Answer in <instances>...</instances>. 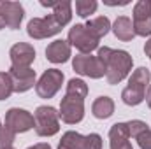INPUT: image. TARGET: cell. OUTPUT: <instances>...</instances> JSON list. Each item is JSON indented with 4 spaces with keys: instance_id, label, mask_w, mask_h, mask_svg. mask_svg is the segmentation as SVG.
Wrapping results in <instances>:
<instances>
[{
    "instance_id": "cell-27",
    "label": "cell",
    "mask_w": 151,
    "mask_h": 149,
    "mask_svg": "<svg viewBox=\"0 0 151 149\" xmlns=\"http://www.w3.org/2000/svg\"><path fill=\"white\" fill-rule=\"evenodd\" d=\"M135 140L141 149H151V130H146L144 133H141Z\"/></svg>"
},
{
    "instance_id": "cell-29",
    "label": "cell",
    "mask_w": 151,
    "mask_h": 149,
    "mask_svg": "<svg viewBox=\"0 0 151 149\" xmlns=\"http://www.w3.org/2000/svg\"><path fill=\"white\" fill-rule=\"evenodd\" d=\"M27 149H51V146L47 142H39V144H34V146H30Z\"/></svg>"
},
{
    "instance_id": "cell-13",
    "label": "cell",
    "mask_w": 151,
    "mask_h": 149,
    "mask_svg": "<svg viewBox=\"0 0 151 149\" xmlns=\"http://www.w3.org/2000/svg\"><path fill=\"white\" fill-rule=\"evenodd\" d=\"M0 11L5 18L7 28L18 30L23 18H25V9L19 2H9V0H0Z\"/></svg>"
},
{
    "instance_id": "cell-20",
    "label": "cell",
    "mask_w": 151,
    "mask_h": 149,
    "mask_svg": "<svg viewBox=\"0 0 151 149\" xmlns=\"http://www.w3.org/2000/svg\"><path fill=\"white\" fill-rule=\"evenodd\" d=\"M67 97L70 98H77V100H84L88 97V84L83 81V79H70L69 84H67V91H65Z\"/></svg>"
},
{
    "instance_id": "cell-35",
    "label": "cell",
    "mask_w": 151,
    "mask_h": 149,
    "mask_svg": "<svg viewBox=\"0 0 151 149\" xmlns=\"http://www.w3.org/2000/svg\"><path fill=\"white\" fill-rule=\"evenodd\" d=\"M150 58H151V56H150Z\"/></svg>"
},
{
    "instance_id": "cell-26",
    "label": "cell",
    "mask_w": 151,
    "mask_h": 149,
    "mask_svg": "<svg viewBox=\"0 0 151 149\" xmlns=\"http://www.w3.org/2000/svg\"><path fill=\"white\" fill-rule=\"evenodd\" d=\"M16 139V133L11 132L5 125L2 126L0 130V149H7V148H12V142Z\"/></svg>"
},
{
    "instance_id": "cell-23",
    "label": "cell",
    "mask_w": 151,
    "mask_h": 149,
    "mask_svg": "<svg viewBox=\"0 0 151 149\" xmlns=\"http://www.w3.org/2000/svg\"><path fill=\"white\" fill-rule=\"evenodd\" d=\"M97 7L99 4L95 0H76V12L79 18H90V14H93Z\"/></svg>"
},
{
    "instance_id": "cell-25",
    "label": "cell",
    "mask_w": 151,
    "mask_h": 149,
    "mask_svg": "<svg viewBox=\"0 0 151 149\" xmlns=\"http://www.w3.org/2000/svg\"><path fill=\"white\" fill-rule=\"evenodd\" d=\"M128 126V132H130V139H137L141 133H144L146 130H150L148 123L146 121H141V119H132L127 123Z\"/></svg>"
},
{
    "instance_id": "cell-22",
    "label": "cell",
    "mask_w": 151,
    "mask_h": 149,
    "mask_svg": "<svg viewBox=\"0 0 151 149\" xmlns=\"http://www.w3.org/2000/svg\"><path fill=\"white\" fill-rule=\"evenodd\" d=\"M130 140V132L127 123H114L109 130V142H123Z\"/></svg>"
},
{
    "instance_id": "cell-8",
    "label": "cell",
    "mask_w": 151,
    "mask_h": 149,
    "mask_svg": "<svg viewBox=\"0 0 151 149\" xmlns=\"http://www.w3.org/2000/svg\"><path fill=\"white\" fill-rule=\"evenodd\" d=\"M132 25H134L135 35L139 37L151 35V0H139L134 5Z\"/></svg>"
},
{
    "instance_id": "cell-4",
    "label": "cell",
    "mask_w": 151,
    "mask_h": 149,
    "mask_svg": "<svg viewBox=\"0 0 151 149\" xmlns=\"http://www.w3.org/2000/svg\"><path fill=\"white\" fill-rule=\"evenodd\" d=\"M63 79H65V75L58 69H47V70H44L42 75L39 77V81L35 82L37 95L40 98H53L60 91V88L63 84Z\"/></svg>"
},
{
    "instance_id": "cell-31",
    "label": "cell",
    "mask_w": 151,
    "mask_h": 149,
    "mask_svg": "<svg viewBox=\"0 0 151 149\" xmlns=\"http://www.w3.org/2000/svg\"><path fill=\"white\" fill-rule=\"evenodd\" d=\"M144 100H146V104H148V107L151 109V84L148 86V90H146V95H144Z\"/></svg>"
},
{
    "instance_id": "cell-2",
    "label": "cell",
    "mask_w": 151,
    "mask_h": 149,
    "mask_svg": "<svg viewBox=\"0 0 151 149\" xmlns=\"http://www.w3.org/2000/svg\"><path fill=\"white\" fill-rule=\"evenodd\" d=\"M34 121L39 137H53L60 132V114L51 105H39L34 112Z\"/></svg>"
},
{
    "instance_id": "cell-18",
    "label": "cell",
    "mask_w": 151,
    "mask_h": 149,
    "mask_svg": "<svg viewBox=\"0 0 151 149\" xmlns=\"http://www.w3.org/2000/svg\"><path fill=\"white\" fill-rule=\"evenodd\" d=\"M150 84H151V72L146 67L135 69L132 72V75L128 77V86L130 88H135V90H139L142 93H146V90H148Z\"/></svg>"
},
{
    "instance_id": "cell-33",
    "label": "cell",
    "mask_w": 151,
    "mask_h": 149,
    "mask_svg": "<svg viewBox=\"0 0 151 149\" xmlns=\"http://www.w3.org/2000/svg\"><path fill=\"white\" fill-rule=\"evenodd\" d=\"M5 27H7V23H5V18H4V14H2V11H0V30L5 28Z\"/></svg>"
},
{
    "instance_id": "cell-16",
    "label": "cell",
    "mask_w": 151,
    "mask_h": 149,
    "mask_svg": "<svg viewBox=\"0 0 151 149\" xmlns=\"http://www.w3.org/2000/svg\"><path fill=\"white\" fill-rule=\"evenodd\" d=\"M91 114L97 119H109L114 114V100L111 97H99L91 104Z\"/></svg>"
},
{
    "instance_id": "cell-1",
    "label": "cell",
    "mask_w": 151,
    "mask_h": 149,
    "mask_svg": "<svg viewBox=\"0 0 151 149\" xmlns=\"http://www.w3.org/2000/svg\"><path fill=\"white\" fill-rule=\"evenodd\" d=\"M97 56L106 65V79L109 84H119L123 79H127L134 65L130 53L125 49H111L104 46V47H99Z\"/></svg>"
},
{
    "instance_id": "cell-6",
    "label": "cell",
    "mask_w": 151,
    "mask_h": 149,
    "mask_svg": "<svg viewBox=\"0 0 151 149\" xmlns=\"http://www.w3.org/2000/svg\"><path fill=\"white\" fill-rule=\"evenodd\" d=\"M60 32H62V27L56 23V19L53 18V14H47L46 18H34L27 25L28 37L35 39V40L53 37V35H56Z\"/></svg>"
},
{
    "instance_id": "cell-5",
    "label": "cell",
    "mask_w": 151,
    "mask_h": 149,
    "mask_svg": "<svg viewBox=\"0 0 151 149\" xmlns=\"http://www.w3.org/2000/svg\"><path fill=\"white\" fill-rule=\"evenodd\" d=\"M58 146L65 149H102V137L99 133L81 135L74 130H69L62 135Z\"/></svg>"
},
{
    "instance_id": "cell-28",
    "label": "cell",
    "mask_w": 151,
    "mask_h": 149,
    "mask_svg": "<svg viewBox=\"0 0 151 149\" xmlns=\"http://www.w3.org/2000/svg\"><path fill=\"white\" fill-rule=\"evenodd\" d=\"M111 149H134L130 140H123V142H109Z\"/></svg>"
},
{
    "instance_id": "cell-32",
    "label": "cell",
    "mask_w": 151,
    "mask_h": 149,
    "mask_svg": "<svg viewBox=\"0 0 151 149\" xmlns=\"http://www.w3.org/2000/svg\"><path fill=\"white\" fill-rule=\"evenodd\" d=\"M144 53H146V56H151V37L148 39V42L144 44Z\"/></svg>"
},
{
    "instance_id": "cell-7",
    "label": "cell",
    "mask_w": 151,
    "mask_h": 149,
    "mask_svg": "<svg viewBox=\"0 0 151 149\" xmlns=\"http://www.w3.org/2000/svg\"><path fill=\"white\" fill-rule=\"evenodd\" d=\"M67 42L70 44V47L74 46L76 49L81 53V54H90L91 51H95L99 47V39H95L88 30L84 25L77 23L74 25L70 30H69V39Z\"/></svg>"
},
{
    "instance_id": "cell-17",
    "label": "cell",
    "mask_w": 151,
    "mask_h": 149,
    "mask_svg": "<svg viewBox=\"0 0 151 149\" xmlns=\"http://www.w3.org/2000/svg\"><path fill=\"white\" fill-rule=\"evenodd\" d=\"M84 27H86V30H88L93 37L100 40L102 37H106V35L109 34V30H111V21H109L107 16H99V18L88 19Z\"/></svg>"
},
{
    "instance_id": "cell-21",
    "label": "cell",
    "mask_w": 151,
    "mask_h": 149,
    "mask_svg": "<svg viewBox=\"0 0 151 149\" xmlns=\"http://www.w3.org/2000/svg\"><path fill=\"white\" fill-rule=\"evenodd\" d=\"M144 95H146V93H142V91H139V90H135V88L127 86V88L121 91V100H123V104H127V105H130V107H135V105H139V104L144 100Z\"/></svg>"
},
{
    "instance_id": "cell-24",
    "label": "cell",
    "mask_w": 151,
    "mask_h": 149,
    "mask_svg": "<svg viewBox=\"0 0 151 149\" xmlns=\"http://www.w3.org/2000/svg\"><path fill=\"white\" fill-rule=\"evenodd\" d=\"M12 93H14V88H12V79L9 72H0V100L9 98Z\"/></svg>"
},
{
    "instance_id": "cell-14",
    "label": "cell",
    "mask_w": 151,
    "mask_h": 149,
    "mask_svg": "<svg viewBox=\"0 0 151 149\" xmlns=\"http://www.w3.org/2000/svg\"><path fill=\"white\" fill-rule=\"evenodd\" d=\"M72 56V49H70V44L63 39H56L53 40L47 47H46V58L51 62V63H65L69 62Z\"/></svg>"
},
{
    "instance_id": "cell-12",
    "label": "cell",
    "mask_w": 151,
    "mask_h": 149,
    "mask_svg": "<svg viewBox=\"0 0 151 149\" xmlns=\"http://www.w3.org/2000/svg\"><path fill=\"white\" fill-rule=\"evenodd\" d=\"M9 75L12 79V88H14L16 93H25V91L32 90L35 86V82H37L35 81L37 75H35V70L32 67H28V69L11 67L9 69Z\"/></svg>"
},
{
    "instance_id": "cell-10",
    "label": "cell",
    "mask_w": 151,
    "mask_h": 149,
    "mask_svg": "<svg viewBox=\"0 0 151 149\" xmlns=\"http://www.w3.org/2000/svg\"><path fill=\"white\" fill-rule=\"evenodd\" d=\"M60 119L67 125H77L84 117V100H77L70 97H63L60 102Z\"/></svg>"
},
{
    "instance_id": "cell-9",
    "label": "cell",
    "mask_w": 151,
    "mask_h": 149,
    "mask_svg": "<svg viewBox=\"0 0 151 149\" xmlns=\"http://www.w3.org/2000/svg\"><path fill=\"white\" fill-rule=\"evenodd\" d=\"M4 125L18 135V133H25V132L32 130L35 126V121H34V114H30L28 111L19 109V107H12L5 112Z\"/></svg>"
},
{
    "instance_id": "cell-34",
    "label": "cell",
    "mask_w": 151,
    "mask_h": 149,
    "mask_svg": "<svg viewBox=\"0 0 151 149\" xmlns=\"http://www.w3.org/2000/svg\"><path fill=\"white\" fill-rule=\"evenodd\" d=\"M7 149H14V148H7Z\"/></svg>"
},
{
    "instance_id": "cell-3",
    "label": "cell",
    "mask_w": 151,
    "mask_h": 149,
    "mask_svg": "<svg viewBox=\"0 0 151 149\" xmlns=\"http://www.w3.org/2000/svg\"><path fill=\"white\" fill-rule=\"evenodd\" d=\"M72 69L76 74L90 77V79H100L106 75V65L99 56L93 54H77L72 60Z\"/></svg>"
},
{
    "instance_id": "cell-11",
    "label": "cell",
    "mask_w": 151,
    "mask_h": 149,
    "mask_svg": "<svg viewBox=\"0 0 151 149\" xmlns=\"http://www.w3.org/2000/svg\"><path fill=\"white\" fill-rule=\"evenodd\" d=\"M9 58H11V67L28 69L35 60V49L28 42H16L9 51Z\"/></svg>"
},
{
    "instance_id": "cell-15",
    "label": "cell",
    "mask_w": 151,
    "mask_h": 149,
    "mask_svg": "<svg viewBox=\"0 0 151 149\" xmlns=\"http://www.w3.org/2000/svg\"><path fill=\"white\" fill-rule=\"evenodd\" d=\"M113 34L116 35V39L123 40V42H130L135 37V32H134V25H132V19L127 18V16H118L116 21L111 27Z\"/></svg>"
},
{
    "instance_id": "cell-30",
    "label": "cell",
    "mask_w": 151,
    "mask_h": 149,
    "mask_svg": "<svg viewBox=\"0 0 151 149\" xmlns=\"http://www.w3.org/2000/svg\"><path fill=\"white\" fill-rule=\"evenodd\" d=\"M56 4H58V0H40L42 7H55Z\"/></svg>"
},
{
    "instance_id": "cell-19",
    "label": "cell",
    "mask_w": 151,
    "mask_h": 149,
    "mask_svg": "<svg viewBox=\"0 0 151 149\" xmlns=\"http://www.w3.org/2000/svg\"><path fill=\"white\" fill-rule=\"evenodd\" d=\"M53 18L56 19V23L62 28L65 25H69L70 19H72V2H69V0H58V4L53 7Z\"/></svg>"
}]
</instances>
